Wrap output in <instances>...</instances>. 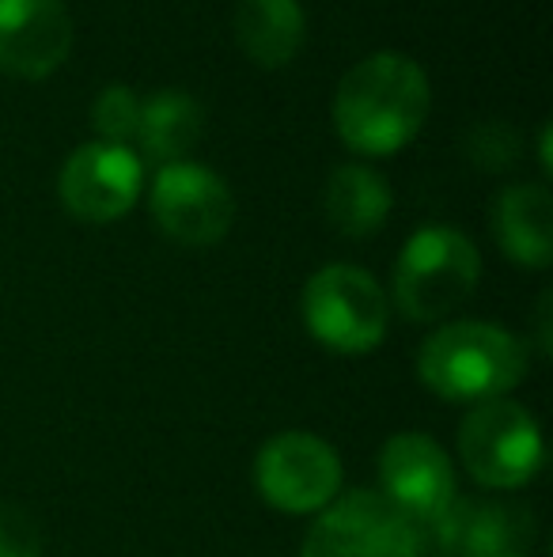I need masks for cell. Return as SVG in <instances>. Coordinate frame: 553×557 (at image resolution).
<instances>
[{"label": "cell", "mask_w": 553, "mask_h": 557, "mask_svg": "<svg viewBox=\"0 0 553 557\" xmlns=\"http://www.w3.org/2000/svg\"><path fill=\"white\" fill-rule=\"evenodd\" d=\"M205 133V107L186 91H155L140 99L137 133L140 152L152 163H178L193 152V145Z\"/></svg>", "instance_id": "16"}, {"label": "cell", "mask_w": 553, "mask_h": 557, "mask_svg": "<svg viewBox=\"0 0 553 557\" xmlns=\"http://www.w3.org/2000/svg\"><path fill=\"white\" fill-rule=\"evenodd\" d=\"M432 88L414 58L379 50L356 61L334 91V133L356 156H394L420 133Z\"/></svg>", "instance_id": "1"}, {"label": "cell", "mask_w": 553, "mask_h": 557, "mask_svg": "<svg viewBox=\"0 0 553 557\" xmlns=\"http://www.w3.org/2000/svg\"><path fill=\"white\" fill-rule=\"evenodd\" d=\"M463 148L478 171H508L519 156V137L508 122H478L466 133Z\"/></svg>", "instance_id": "18"}, {"label": "cell", "mask_w": 553, "mask_h": 557, "mask_svg": "<svg viewBox=\"0 0 553 557\" xmlns=\"http://www.w3.org/2000/svg\"><path fill=\"white\" fill-rule=\"evenodd\" d=\"M0 557H42V531L27 508L0 505Z\"/></svg>", "instance_id": "19"}, {"label": "cell", "mask_w": 553, "mask_h": 557, "mask_svg": "<svg viewBox=\"0 0 553 557\" xmlns=\"http://www.w3.org/2000/svg\"><path fill=\"white\" fill-rule=\"evenodd\" d=\"M458 459L481 490H524L542 470V433L531 410L504 398H489L458 421Z\"/></svg>", "instance_id": "5"}, {"label": "cell", "mask_w": 553, "mask_h": 557, "mask_svg": "<svg viewBox=\"0 0 553 557\" xmlns=\"http://www.w3.org/2000/svg\"><path fill=\"white\" fill-rule=\"evenodd\" d=\"M425 543L379 493H338L307 528L300 557H420Z\"/></svg>", "instance_id": "6"}, {"label": "cell", "mask_w": 553, "mask_h": 557, "mask_svg": "<svg viewBox=\"0 0 553 557\" xmlns=\"http://www.w3.org/2000/svg\"><path fill=\"white\" fill-rule=\"evenodd\" d=\"M379 497L399 508L428 546L432 528L458 497L455 462L425 433H394L379 451Z\"/></svg>", "instance_id": "9"}, {"label": "cell", "mask_w": 553, "mask_h": 557, "mask_svg": "<svg viewBox=\"0 0 553 557\" xmlns=\"http://www.w3.org/2000/svg\"><path fill=\"white\" fill-rule=\"evenodd\" d=\"M144 190V163L129 145L88 140L65 160L58 198L84 224H111L137 206Z\"/></svg>", "instance_id": "10"}, {"label": "cell", "mask_w": 553, "mask_h": 557, "mask_svg": "<svg viewBox=\"0 0 553 557\" xmlns=\"http://www.w3.org/2000/svg\"><path fill=\"white\" fill-rule=\"evenodd\" d=\"M254 485L262 500L277 512H323L341 493V459L323 436L288 429L262 444L254 459Z\"/></svg>", "instance_id": "7"}, {"label": "cell", "mask_w": 553, "mask_h": 557, "mask_svg": "<svg viewBox=\"0 0 553 557\" xmlns=\"http://www.w3.org/2000/svg\"><path fill=\"white\" fill-rule=\"evenodd\" d=\"M300 315L307 334L323 349L341 352V357H361L387 337L391 300L368 270L334 262L307 277L300 296Z\"/></svg>", "instance_id": "4"}, {"label": "cell", "mask_w": 553, "mask_h": 557, "mask_svg": "<svg viewBox=\"0 0 553 557\" xmlns=\"http://www.w3.org/2000/svg\"><path fill=\"white\" fill-rule=\"evenodd\" d=\"M394 206L391 183L368 163H341L330 171L323 190V209L334 232L345 239H368L387 224Z\"/></svg>", "instance_id": "14"}, {"label": "cell", "mask_w": 553, "mask_h": 557, "mask_svg": "<svg viewBox=\"0 0 553 557\" xmlns=\"http://www.w3.org/2000/svg\"><path fill=\"white\" fill-rule=\"evenodd\" d=\"M550 304H553V296L542 293V300H539V345H542V352H550Z\"/></svg>", "instance_id": "20"}, {"label": "cell", "mask_w": 553, "mask_h": 557, "mask_svg": "<svg viewBox=\"0 0 553 557\" xmlns=\"http://www.w3.org/2000/svg\"><path fill=\"white\" fill-rule=\"evenodd\" d=\"M152 221L171 243L213 247L236 224V194L213 168L178 160L160 168L148 190Z\"/></svg>", "instance_id": "8"}, {"label": "cell", "mask_w": 553, "mask_h": 557, "mask_svg": "<svg viewBox=\"0 0 553 557\" xmlns=\"http://www.w3.org/2000/svg\"><path fill=\"white\" fill-rule=\"evenodd\" d=\"M497 247L504 258L527 270H546L553 262V198L539 183H512L489 209Z\"/></svg>", "instance_id": "13"}, {"label": "cell", "mask_w": 553, "mask_h": 557, "mask_svg": "<svg viewBox=\"0 0 553 557\" xmlns=\"http://www.w3.org/2000/svg\"><path fill=\"white\" fill-rule=\"evenodd\" d=\"M417 375L436 398L478 406L504 398L527 375V345L486 319L443 323L417 352Z\"/></svg>", "instance_id": "2"}, {"label": "cell", "mask_w": 553, "mask_h": 557, "mask_svg": "<svg viewBox=\"0 0 553 557\" xmlns=\"http://www.w3.org/2000/svg\"><path fill=\"white\" fill-rule=\"evenodd\" d=\"M531 543L535 516L516 500L493 497H455L428 539L443 557H527Z\"/></svg>", "instance_id": "11"}, {"label": "cell", "mask_w": 553, "mask_h": 557, "mask_svg": "<svg viewBox=\"0 0 553 557\" xmlns=\"http://www.w3.org/2000/svg\"><path fill=\"white\" fill-rule=\"evenodd\" d=\"M137 117L140 96L129 91L126 84H111L91 103V125H96L99 140H111V145H129V137L137 133Z\"/></svg>", "instance_id": "17"}, {"label": "cell", "mask_w": 553, "mask_h": 557, "mask_svg": "<svg viewBox=\"0 0 553 557\" xmlns=\"http://www.w3.org/2000/svg\"><path fill=\"white\" fill-rule=\"evenodd\" d=\"M73 53V20L61 0H0V73L46 81Z\"/></svg>", "instance_id": "12"}, {"label": "cell", "mask_w": 553, "mask_h": 557, "mask_svg": "<svg viewBox=\"0 0 553 557\" xmlns=\"http://www.w3.org/2000/svg\"><path fill=\"white\" fill-rule=\"evenodd\" d=\"M550 140H553V129H550V122H542V129H539V168L550 175Z\"/></svg>", "instance_id": "21"}, {"label": "cell", "mask_w": 553, "mask_h": 557, "mask_svg": "<svg viewBox=\"0 0 553 557\" xmlns=\"http://www.w3.org/2000/svg\"><path fill=\"white\" fill-rule=\"evenodd\" d=\"M236 42L254 65L280 69L307 42V12L300 0H239Z\"/></svg>", "instance_id": "15"}, {"label": "cell", "mask_w": 553, "mask_h": 557, "mask_svg": "<svg viewBox=\"0 0 553 557\" xmlns=\"http://www.w3.org/2000/svg\"><path fill=\"white\" fill-rule=\"evenodd\" d=\"M481 281V255L466 232L451 224H425L394 262V304L414 323H440L463 308Z\"/></svg>", "instance_id": "3"}]
</instances>
